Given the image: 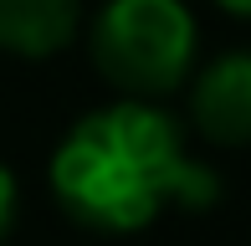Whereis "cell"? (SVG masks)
Listing matches in <instances>:
<instances>
[{
  "label": "cell",
  "instance_id": "6da1fadb",
  "mask_svg": "<svg viewBox=\"0 0 251 246\" xmlns=\"http://www.w3.org/2000/svg\"><path fill=\"white\" fill-rule=\"evenodd\" d=\"M51 185L82 221L108 231L149 226L169 200L205 205L215 195V180L185 154L175 118L149 103L87 113L56 149Z\"/></svg>",
  "mask_w": 251,
  "mask_h": 246
},
{
  "label": "cell",
  "instance_id": "7a4b0ae2",
  "mask_svg": "<svg viewBox=\"0 0 251 246\" xmlns=\"http://www.w3.org/2000/svg\"><path fill=\"white\" fill-rule=\"evenodd\" d=\"M93 51L123 93H169L195 57V21L179 0H108L93 26Z\"/></svg>",
  "mask_w": 251,
  "mask_h": 246
},
{
  "label": "cell",
  "instance_id": "3957f363",
  "mask_svg": "<svg viewBox=\"0 0 251 246\" xmlns=\"http://www.w3.org/2000/svg\"><path fill=\"white\" fill-rule=\"evenodd\" d=\"M195 123L221 144H251V51L221 57L200 77Z\"/></svg>",
  "mask_w": 251,
  "mask_h": 246
},
{
  "label": "cell",
  "instance_id": "277c9868",
  "mask_svg": "<svg viewBox=\"0 0 251 246\" xmlns=\"http://www.w3.org/2000/svg\"><path fill=\"white\" fill-rule=\"evenodd\" d=\"M77 31V0H0V47L21 57H51Z\"/></svg>",
  "mask_w": 251,
  "mask_h": 246
},
{
  "label": "cell",
  "instance_id": "5b68a950",
  "mask_svg": "<svg viewBox=\"0 0 251 246\" xmlns=\"http://www.w3.org/2000/svg\"><path fill=\"white\" fill-rule=\"evenodd\" d=\"M10 210H16V180H10V170L0 164V231L10 226Z\"/></svg>",
  "mask_w": 251,
  "mask_h": 246
},
{
  "label": "cell",
  "instance_id": "8992f818",
  "mask_svg": "<svg viewBox=\"0 0 251 246\" xmlns=\"http://www.w3.org/2000/svg\"><path fill=\"white\" fill-rule=\"evenodd\" d=\"M215 5H226L231 16H251V0H215Z\"/></svg>",
  "mask_w": 251,
  "mask_h": 246
}]
</instances>
